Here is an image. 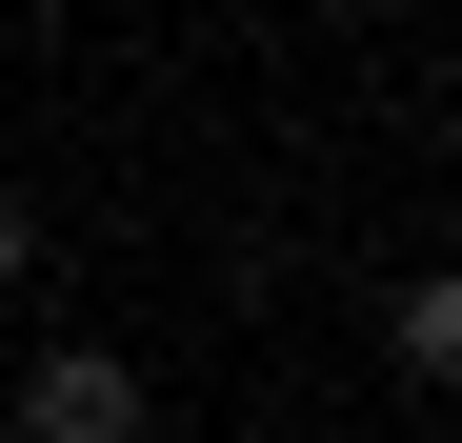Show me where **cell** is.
Wrapping results in <instances>:
<instances>
[{
  "mask_svg": "<svg viewBox=\"0 0 462 443\" xmlns=\"http://www.w3.org/2000/svg\"><path fill=\"white\" fill-rule=\"evenodd\" d=\"M21 443H162V383L121 343H41L21 363Z\"/></svg>",
  "mask_w": 462,
  "mask_h": 443,
  "instance_id": "1",
  "label": "cell"
},
{
  "mask_svg": "<svg viewBox=\"0 0 462 443\" xmlns=\"http://www.w3.org/2000/svg\"><path fill=\"white\" fill-rule=\"evenodd\" d=\"M382 363H402L422 403H462V262H402V303H382Z\"/></svg>",
  "mask_w": 462,
  "mask_h": 443,
  "instance_id": "2",
  "label": "cell"
},
{
  "mask_svg": "<svg viewBox=\"0 0 462 443\" xmlns=\"http://www.w3.org/2000/svg\"><path fill=\"white\" fill-rule=\"evenodd\" d=\"M21 262H41V202H21V182H0V282H21Z\"/></svg>",
  "mask_w": 462,
  "mask_h": 443,
  "instance_id": "3",
  "label": "cell"
}]
</instances>
